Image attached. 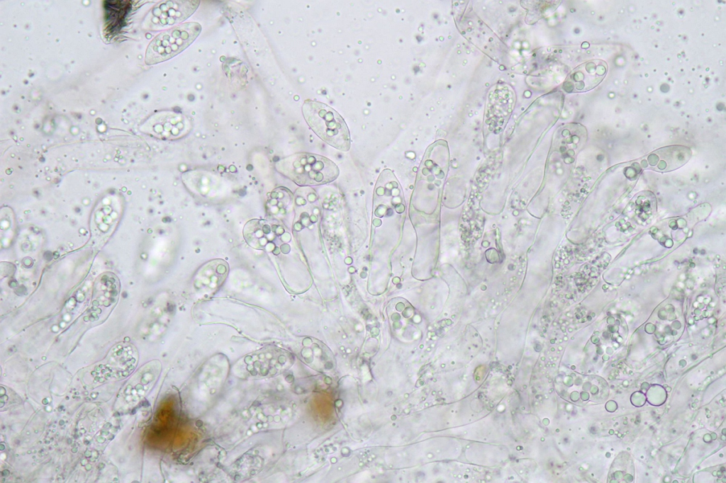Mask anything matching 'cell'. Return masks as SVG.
Instances as JSON below:
<instances>
[{"instance_id": "cell-4", "label": "cell", "mask_w": 726, "mask_h": 483, "mask_svg": "<svg viewBox=\"0 0 726 483\" xmlns=\"http://www.w3.org/2000/svg\"><path fill=\"white\" fill-rule=\"evenodd\" d=\"M607 70L608 65L603 60L587 61L571 72L564 83L563 89L569 93L593 89L602 81Z\"/></svg>"}, {"instance_id": "cell-8", "label": "cell", "mask_w": 726, "mask_h": 483, "mask_svg": "<svg viewBox=\"0 0 726 483\" xmlns=\"http://www.w3.org/2000/svg\"><path fill=\"white\" fill-rule=\"evenodd\" d=\"M247 233L245 232L246 241L251 246L260 248L267 244L266 235L270 233L269 225L264 221L253 220L246 225Z\"/></svg>"}, {"instance_id": "cell-1", "label": "cell", "mask_w": 726, "mask_h": 483, "mask_svg": "<svg viewBox=\"0 0 726 483\" xmlns=\"http://www.w3.org/2000/svg\"><path fill=\"white\" fill-rule=\"evenodd\" d=\"M277 169L301 186H315L335 180L339 174L337 166L328 159L311 153H298L282 159Z\"/></svg>"}, {"instance_id": "cell-5", "label": "cell", "mask_w": 726, "mask_h": 483, "mask_svg": "<svg viewBox=\"0 0 726 483\" xmlns=\"http://www.w3.org/2000/svg\"><path fill=\"white\" fill-rule=\"evenodd\" d=\"M199 1H168L158 4L150 19L152 28L171 25L186 19L199 6Z\"/></svg>"}, {"instance_id": "cell-7", "label": "cell", "mask_w": 726, "mask_h": 483, "mask_svg": "<svg viewBox=\"0 0 726 483\" xmlns=\"http://www.w3.org/2000/svg\"><path fill=\"white\" fill-rule=\"evenodd\" d=\"M188 125L183 115L164 113L150 120L148 130L157 137L172 139L183 135L187 131Z\"/></svg>"}, {"instance_id": "cell-3", "label": "cell", "mask_w": 726, "mask_h": 483, "mask_svg": "<svg viewBox=\"0 0 726 483\" xmlns=\"http://www.w3.org/2000/svg\"><path fill=\"white\" fill-rule=\"evenodd\" d=\"M201 30L197 23H186L159 34L149 45L145 57L147 64L158 63L187 47Z\"/></svg>"}, {"instance_id": "cell-2", "label": "cell", "mask_w": 726, "mask_h": 483, "mask_svg": "<svg viewBox=\"0 0 726 483\" xmlns=\"http://www.w3.org/2000/svg\"><path fill=\"white\" fill-rule=\"evenodd\" d=\"M303 113L311 128L323 141L342 151L350 149L348 128L334 109L320 102L306 101L303 106Z\"/></svg>"}, {"instance_id": "cell-6", "label": "cell", "mask_w": 726, "mask_h": 483, "mask_svg": "<svg viewBox=\"0 0 726 483\" xmlns=\"http://www.w3.org/2000/svg\"><path fill=\"white\" fill-rule=\"evenodd\" d=\"M691 155L690 149L680 145L661 148L647 157L649 164L655 170L668 171L683 165Z\"/></svg>"}]
</instances>
